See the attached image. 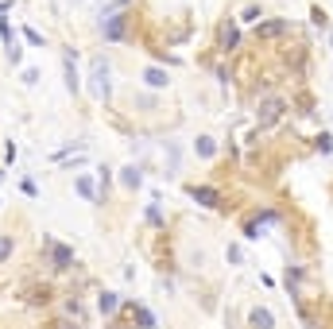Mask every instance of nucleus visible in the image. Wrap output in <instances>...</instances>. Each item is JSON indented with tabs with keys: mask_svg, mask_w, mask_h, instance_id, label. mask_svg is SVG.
I'll use <instances>...</instances> for the list:
<instances>
[{
	"mask_svg": "<svg viewBox=\"0 0 333 329\" xmlns=\"http://www.w3.org/2000/svg\"><path fill=\"white\" fill-rule=\"evenodd\" d=\"M237 39H240L237 35V19H225V24H221V47L228 51V47H237Z\"/></svg>",
	"mask_w": 333,
	"mask_h": 329,
	"instance_id": "obj_7",
	"label": "nucleus"
},
{
	"mask_svg": "<svg viewBox=\"0 0 333 329\" xmlns=\"http://www.w3.org/2000/svg\"><path fill=\"white\" fill-rule=\"evenodd\" d=\"M256 16H260V4H248V8H244V24H252Z\"/></svg>",
	"mask_w": 333,
	"mask_h": 329,
	"instance_id": "obj_16",
	"label": "nucleus"
},
{
	"mask_svg": "<svg viewBox=\"0 0 333 329\" xmlns=\"http://www.w3.org/2000/svg\"><path fill=\"white\" fill-rule=\"evenodd\" d=\"M116 306H120V298H116L113 291H105V295L97 298V310H101V314H116Z\"/></svg>",
	"mask_w": 333,
	"mask_h": 329,
	"instance_id": "obj_10",
	"label": "nucleus"
},
{
	"mask_svg": "<svg viewBox=\"0 0 333 329\" xmlns=\"http://www.w3.org/2000/svg\"><path fill=\"white\" fill-rule=\"evenodd\" d=\"M283 109H287V101L283 97H263L260 109H256V116H260V124H275L283 116Z\"/></svg>",
	"mask_w": 333,
	"mask_h": 329,
	"instance_id": "obj_3",
	"label": "nucleus"
},
{
	"mask_svg": "<svg viewBox=\"0 0 333 329\" xmlns=\"http://www.w3.org/2000/svg\"><path fill=\"white\" fill-rule=\"evenodd\" d=\"M93 89H97L101 97H109V66H105L101 58L93 62Z\"/></svg>",
	"mask_w": 333,
	"mask_h": 329,
	"instance_id": "obj_6",
	"label": "nucleus"
},
{
	"mask_svg": "<svg viewBox=\"0 0 333 329\" xmlns=\"http://www.w3.org/2000/svg\"><path fill=\"white\" fill-rule=\"evenodd\" d=\"M62 66H66V86H70V93H78V70H74V51L62 54Z\"/></svg>",
	"mask_w": 333,
	"mask_h": 329,
	"instance_id": "obj_9",
	"label": "nucleus"
},
{
	"mask_svg": "<svg viewBox=\"0 0 333 329\" xmlns=\"http://www.w3.org/2000/svg\"><path fill=\"white\" fill-rule=\"evenodd\" d=\"M128 24H132V19L124 16V12H116V16H105V19H101V35H105L109 43H120L124 35H128Z\"/></svg>",
	"mask_w": 333,
	"mask_h": 329,
	"instance_id": "obj_1",
	"label": "nucleus"
},
{
	"mask_svg": "<svg viewBox=\"0 0 333 329\" xmlns=\"http://www.w3.org/2000/svg\"><path fill=\"white\" fill-rule=\"evenodd\" d=\"M8 252H12V240H8V236H0V263L8 260Z\"/></svg>",
	"mask_w": 333,
	"mask_h": 329,
	"instance_id": "obj_14",
	"label": "nucleus"
},
{
	"mask_svg": "<svg viewBox=\"0 0 333 329\" xmlns=\"http://www.w3.org/2000/svg\"><path fill=\"white\" fill-rule=\"evenodd\" d=\"M190 198H194V201H202V205H210V209L221 205V194L210 190V186H190Z\"/></svg>",
	"mask_w": 333,
	"mask_h": 329,
	"instance_id": "obj_5",
	"label": "nucleus"
},
{
	"mask_svg": "<svg viewBox=\"0 0 333 329\" xmlns=\"http://www.w3.org/2000/svg\"><path fill=\"white\" fill-rule=\"evenodd\" d=\"M194 151H198V155H213V139H210V136H202L198 143H194Z\"/></svg>",
	"mask_w": 333,
	"mask_h": 329,
	"instance_id": "obj_13",
	"label": "nucleus"
},
{
	"mask_svg": "<svg viewBox=\"0 0 333 329\" xmlns=\"http://www.w3.org/2000/svg\"><path fill=\"white\" fill-rule=\"evenodd\" d=\"M24 35H27V43H31V47H43V35H39V31H31V27H27Z\"/></svg>",
	"mask_w": 333,
	"mask_h": 329,
	"instance_id": "obj_15",
	"label": "nucleus"
},
{
	"mask_svg": "<svg viewBox=\"0 0 333 329\" xmlns=\"http://www.w3.org/2000/svg\"><path fill=\"white\" fill-rule=\"evenodd\" d=\"M43 248H47V256H51L54 271H66V268L74 263V252L66 248V244H58V240H51V236H47V240H43Z\"/></svg>",
	"mask_w": 333,
	"mask_h": 329,
	"instance_id": "obj_2",
	"label": "nucleus"
},
{
	"mask_svg": "<svg viewBox=\"0 0 333 329\" xmlns=\"http://www.w3.org/2000/svg\"><path fill=\"white\" fill-rule=\"evenodd\" d=\"M287 19H267V24L256 27V39H279V35H287Z\"/></svg>",
	"mask_w": 333,
	"mask_h": 329,
	"instance_id": "obj_4",
	"label": "nucleus"
},
{
	"mask_svg": "<svg viewBox=\"0 0 333 329\" xmlns=\"http://www.w3.org/2000/svg\"><path fill=\"white\" fill-rule=\"evenodd\" d=\"M252 329H275V318H272V310H263V306H256V310H252Z\"/></svg>",
	"mask_w": 333,
	"mask_h": 329,
	"instance_id": "obj_8",
	"label": "nucleus"
},
{
	"mask_svg": "<svg viewBox=\"0 0 333 329\" xmlns=\"http://www.w3.org/2000/svg\"><path fill=\"white\" fill-rule=\"evenodd\" d=\"M120 182L136 190V186H140V167H124V171H120Z\"/></svg>",
	"mask_w": 333,
	"mask_h": 329,
	"instance_id": "obj_12",
	"label": "nucleus"
},
{
	"mask_svg": "<svg viewBox=\"0 0 333 329\" xmlns=\"http://www.w3.org/2000/svg\"><path fill=\"white\" fill-rule=\"evenodd\" d=\"M143 81L155 86V89H163L167 86V74H163V70H155V66H148V70H143Z\"/></svg>",
	"mask_w": 333,
	"mask_h": 329,
	"instance_id": "obj_11",
	"label": "nucleus"
},
{
	"mask_svg": "<svg viewBox=\"0 0 333 329\" xmlns=\"http://www.w3.org/2000/svg\"><path fill=\"white\" fill-rule=\"evenodd\" d=\"M78 190L86 194V198H93V186H89V178H78Z\"/></svg>",
	"mask_w": 333,
	"mask_h": 329,
	"instance_id": "obj_17",
	"label": "nucleus"
}]
</instances>
